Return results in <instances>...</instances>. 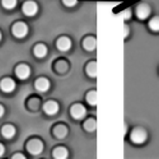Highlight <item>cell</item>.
<instances>
[{
  "label": "cell",
  "instance_id": "cell-1",
  "mask_svg": "<svg viewBox=\"0 0 159 159\" xmlns=\"http://www.w3.org/2000/svg\"><path fill=\"white\" fill-rule=\"evenodd\" d=\"M130 139L134 144H144L148 139V134L147 131L141 127H136L131 131V135H130Z\"/></svg>",
  "mask_w": 159,
  "mask_h": 159
},
{
  "label": "cell",
  "instance_id": "cell-2",
  "mask_svg": "<svg viewBox=\"0 0 159 159\" xmlns=\"http://www.w3.org/2000/svg\"><path fill=\"white\" fill-rule=\"evenodd\" d=\"M11 32L17 38H23L28 33V27L24 22H17V23H14V25H13Z\"/></svg>",
  "mask_w": 159,
  "mask_h": 159
},
{
  "label": "cell",
  "instance_id": "cell-3",
  "mask_svg": "<svg viewBox=\"0 0 159 159\" xmlns=\"http://www.w3.org/2000/svg\"><path fill=\"white\" fill-rule=\"evenodd\" d=\"M22 10L27 17H33V16L37 14V11H38V5H37L36 2H33V0H27V2L23 4Z\"/></svg>",
  "mask_w": 159,
  "mask_h": 159
},
{
  "label": "cell",
  "instance_id": "cell-4",
  "mask_svg": "<svg viewBox=\"0 0 159 159\" xmlns=\"http://www.w3.org/2000/svg\"><path fill=\"white\" fill-rule=\"evenodd\" d=\"M70 113H71V116L75 118V120H82V118H84L85 115H87V110H85V107L83 104L75 103L74 106H71Z\"/></svg>",
  "mask_w": 159,
  "mask_h": 159
},
{
  "label": "cell",
  "instance_id": "cell-5",
  "mask_svg": "<svg viewBox=\"0 0 159 159\" xmlns=\"http://www.w3.org/2000/svg\"><path fill=\"white\" fill-rule=\"evenodd\" d=\"M27 149H28V152H30L32 155H38V154H41L42 150H43V144H42L41 140L33 139V140H31V141L27 144Z\"/></svg>",
  "mask_w": 159,
  "mask_h": 159
},
{
  "label": "cell",
  "instance_id": "cell-6",
  "mask_svg": "<svg viewBox=\"0 0 159 159\" xmlns=\"http://www.w3.org/2000/svg\"><path fill=\"white\" fill-rule=\"evenodd\" d=\"M135 14L136 17L140 19V20H144V19H147L149 16H150V7L148 4H145V3H141L136 7L135 9Z\"/></svg>",
  "mask_w": 159,
  "mask_h": 159
},
{
  "label": "cell",
  "instance_id": "cell-7",
  "mask_svg": "<svg viewBox=\"0 0 159 159\" xmlns=\"http://www.w3.org/2000/svg\"><path fill=\"white\" fill-rule=\"evenodd\" d=\"M43 111L48 116H54L59 112V103L55 101H47L43 104Z\"/></svg>",
  "mask_w": 159,
  "mask_h": 159
},
{
  "label": "cell",
  "instance_id": "cell-8",
  "mask_svg": "<svg viewBox=\"0 0 159 159\" xmlns=\"http://www.w3.org/2000/svg\"><path fill=\"white\" fill-rule=\"evenodd\" d=\"M0 89H2L4 93H10L16 89V82L10 78H4L2 82H0Z\"/></svg>",
  "mask_w": 159,
  "mask_h": 159
},
{
  "label": "cell",
  "instance_id": "cell-9",
  "mask_svg": "<svg viewBox=\"0 0 159 159\" xmlns=\"http://www.w3.org/2000/svg\"><path fill=\"white\" fill-rule=\"evenodd\" d=\"M31 74V69H30V66L28 65H25V64H20L18 65L17 68H16V75L22 79V80H24V79H27Z\"/></svg>",
  "mask_w": 159,
  "mask_h": 159
},
{
  "label": "cell",
  "instance_id": "cell-10",
  "mask_svg": "<svg viewBox=\"0 0 159 159\" xmlns=\"http://www.w3.org/2000/svg\"><path fill=\"white\" fill-rule=\"evenodd\" d=\"M34 88L38 92H41V93H43V92H47L48 88H50L48 79H46V78H38L37 80L34 82Z\"/></svg>",
  "mask_w": 159,
  "mask_h": 159
},
{
  "label": "cell",
  "instance_id": "cell-11",
  "mask_svg": "<svg viewBox=\"0 0 159 159\" xmlns=\"http://www.w3.org/2000/svg\"><path fill=\"white\" fill-rule=\"evenodd\" d=\"M56 46L60 51L65 52V51H69L71 48V41L69 37H60L56 42Z\"/></svg>",
  "mask_w": 159,
  "mask_h": 159
},
{
  "label": "cell",
  "instance_id": "cell-12",
  "mask_svg": "<svg viewBox=\"0 0 159 159\" xmlns=\"http://www.w3.org/2000/svg\"><path fill=\"white\" fill-rule=\"evenodd\" d=\"M33 54H34L36 57L42 59V57H45L47 55V47L43 43H37L34 46V48H33Z\"/></svg>",
  "mask_w": 159,
  "mask_h": 159
},
{
  "label": "cell",
  "instance_id": "cell-13",
  "mask_svg": "<svg viewBox=\"0 0 159 159\" xmlns=\"http://www.w3.org/2000/svg\"><path fill=\"white\" fill-rule=\"evenodd\" d=\"M2 135L5 139H11L16 135V127L13 125H4L3 129H2Z\"/></svg>",
  "mask_w": 159,
  "mask_h": 159
},
{
  "label": "cell",
  "instance_id": "cell-14",
  "mask_svg": "<svg viewBox=\"0 0 159 159\" xmlns=\"http://www.w3.org/2000/svg\"><path fill=\"white\" fill-rule=\"evenodd\" d=\"M52 155H54L55 159H66L69 155V153H68V149H66L65 147H57V148H55Z\"/></svg>",
  "mask_w": 159,
  "mask_h": 159
},
{
  "label": "cell",
  "instance_id": "cell-15",
  "mask_svg": "<svg viewBox=\"0 0 159 159\" xmlns=\"http://www.w3.org/2000/svg\"><path fill=\"white\" fill-rule=\"evenodd\" d=\"M83 47L87 51H93L97 47V41L94 37H87L84 41H83Z\"/></svg>",
  "mask_w": 159,
  "mask_h": 159
},
{
  "label": "cell",
  "instance_id": "cell-16",
  "mask_svg": "<svg viewBox=\"0 0 159 159\" xmlns=\"http://www.w3.org/2000/svg\"><path fill=\"white\" fill-rule=\"evenodd\" d=\"M54 134H55L56 138L62 139V138L66 136V134H68V129H66V126H64V125H57L54 129Z\"/></svg>",
  "mask_w": 159,
  "mask_h": 159
},
{
  "label": "cell",
  "instance_id": "cell-17",
  "mask_svg": "<svg viewBox=\"0 0 159 159\" xmlns=\"http://www.w3.org/2000/svg\"><path fill=\"white\" fill-rule=\"evenodd\" d=\"M87 74L90 76V78H96L97 76V62L93 61V62H89L87 65Z\"/></svg>",
  "mask_w": 159,
  "mask_h": 159
},
{
  "label": "cell",
  "instance_id": "cell-18",
  "mask_svg": "<svg viewBox=\"0 0 159 159\" xmlns=\"http://www.w3.org/2000/svg\"><path fill=\"white\" fill-rule=\"evenodd\" d=\"M149 28L153 32H159V17H153L149 20Z\"/></svg>",
  "mask_w": 159,
  "mask_h": 159
},
{
  "label": "cell",
  "instance_id": "cell-19",
  "mask_svg": "<svg viewBox=\"0 0 159 159\" xmlns=\"http://www.w3.org/2000/svg\"><path fill=\"white\" fill-rule=\"evenodd\" d=\"M87 102L90 106H96L97 104V92L96 90H90L87 94Z\"/></svg>",
  "mask_w": 159,
  "mask_h": 159
},
{
  "label": "cell",
  "instance_id": "cell-20",
  "mask_svg": "<svg viewBox=\"0 0 159 159\" xmlns=\"http://www.w3.org/2000/svg\"><path fill=\"white\" fill-rule=\"evenodd\" d=\"M84 129H85L87 131H89V132L94 131V130L97 129V122H96V120H93V118H89V120H87L85 124H84Z\"/></svg>",
  "mask_w": 159,
  "mask_h": 159
},
{
  "label": "cell",
  "instance_id": "cell-21",
  "mask_svg": "<svg viewBox=\"0 0 159 159\" xmlns=\"http://www.w3.org/2000/svg\"><path fill=\"white\" fill-rule=\"evenodd\" d=\"M2 4L5 9H14L17 5V0H2Z\"/></svg>",
  "mask_w": 159,
  "mask_h": 159
},
{
  "label": "cell",
  "instance_id": "cell-22",
  "mask_svg": "<svg viewBox=\"0 0 159 159\" xmlns=\"http://www.w3.org/2000/svg\"><path fill=\"white\" fill-rule=\"evenodd\" d=\"M121 17H122L124 20L130 19V17H131V10H130V9H125V10L121 13Z\"/></svg>",
  "mask_w": 159,
  "mask_h": 159
},
{
  "label": "cell",
  "instance_id": "cell-23",
  "mask_svg": "<svg viewBox=\"0 0 159 159\" xmlns=\"http://www.w3.org/2000/svg\"><path fill=\"white\" fill-rule=\"evenodd\" d=\"M62 3H64V4L66 5V7L71 8V7H75V5H76L78 0H62Z\"/></svg>",
  "mask_w": 159,
  "mask_h": 159
},
{
  "label": "cell",
  "instance_id": "cell-24",
  "mask_svg": "<svg viewBox=\"0 0 159 159\" xmlns=\"http://www.w3.org/2000/svg\"><path fill=\"white\" fill-rule=\"evenodd\" d=\"M129 36V27L127 25H124V38H126Z\"/></svg>",
  "mask_w": 159,
  "mask_h": 159
},
{
  "label": "cell",
  "instance_id": "cell-25",
  "mask_svg": "<svg viewBox=\"0 0 159 159\" xmlns=\"http://www.w3.org/2000/svg\"><path fill=\"white\" fill-rule=\"evenodd\" d=\"M24 158H25V157H24L23 154H19V153L13 155V159H24Z\"/></svg>",
  "mask_w": 159,
  "mask_h": 159
},
{
  "label": "cell",
  "instance_id": "cell-26",
  "mask_svg": "<svg viewBox=\"0 0 159 159\" xmlns=\"http://www.w3.org/2000/svg\"><path fill=\"white\" fill-rule=\"evenodd\" d=\"M4 152H5V149H4V145H3V144H0V157H3Z\"/></svg>",
  "mask_w": 159,
  "mask_h": 159
},
{
  "label": "cell",
  "instance_id": "cell-27",
  "mask_svg": "<svg viewBox=\"0 0 159 159\" xmlns=\"http://www.w3.org/2000/svg\"><path fill=\"white\" fill-rule=\"evenodd\" d=\"M3 115H4V107H3L2 104H0V117H2Z\"/></svg>",
  "mask_w": 159,
  "mask_h": 159
},
{
  "label": "cell",
  "instance_id": "cell-28",
  "mask_svg": "<svg viewBox=\"0 0 159 159\" xmlns=\"http://www.w3.org/2000/svg\"><path fill=\"white\" fill-rule=\"evenodd\" d=\"M0 41H2V32H0Z\"/></svg>",
  "mask_w": 159,
  "mask_h": 159
}]
</instances>
